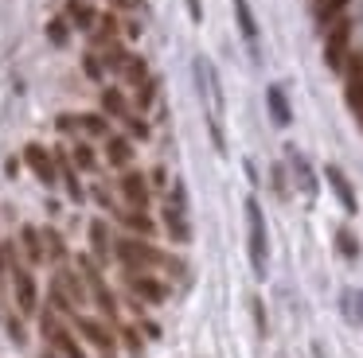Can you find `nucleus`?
Here are the masks:
<instances>
[{
    "label": "nucleus",
    "mask_w": 363,
    "mask_h": 358,
    "mask_svg": "<svg viewBox=\"0 0 363 358\" xmlns=\"http://www.w3.org/2000/svg\"><path fill=\"white\" fill-rule=\"evenodd\" d=\"M74 327H79V335H82V339H86V342H94V347L102 350V354H110V350H113V331L102 323V319L79 316V319H74Z\"/></svg>",
    "instance_id": "9d476101"
},
{
    "label": "nucleus",
    "mask_w": 363,
    "mask_h": 358,
    "mask_svg": "<svg viewBox=\"0 0 363 358\" xmlns=\"http://www.w3.org/2000/svg\"><path fill=\"white\" fill-rule=\"evenodd\" d=\"M118 74L125 78L129 86L149 82V67H145V59H141V54H125V62H121V70H118Z\"/></svg>",
    "instance_id": "4be33fe9"
},
{
    "label": "nucleus",
    "mask_w": 363,
    "mask_h": 358,
    "mask_svg": "<svg viewBox=\"0 0 363 358\" xmlns=\"http://www.w3.org/2000/svg\"><path fill=\"white\" fill-rule=\"evenodd\" d=\"M344 8H347V0H313V20L320 23L324 31H328L332 23L344 16Z\"/></svg>",
    "instance_id": "dca6fc26"
},
{
    "label": "nucleus",
    "mask_w": 363,
    "mask_h": 358,
    "mask_svg": "<svg viewBox=\"0 0 363 358\" xmlns=\"http://www.w3.org/2000/svg\"><path fill=\"white\" fill-rule=\"evenodd\" d=\"M48 35H51V43H55V47H63L67 43V20H51L48 23Z\"/></svg>",
    "instance_id": "2f4dec72"
},
{
    "label": "nucleus",
    "mask_w": 363,
    "mask_h": 358,
    "mask_svg": "<svg viewBox=\"0 0 363 358\" xmlns=\"http://www.w3.org/2000/svg\"><path fill=\"white\" fill-rule=\"evenodd\" d=\"M71 160H74V168H82V171H94V168H98L94 148H90V144H82V140L71 148Z\"/></svg>",
    "instance_id": "bb28decb"
},
{
    "label": "nucleus",
    "mask_w": 363,
    "mask_h": 358,
    "mask_svg": "<svg viewBox=\"0 0 363 358\" xmlns=\"http://www.w3.org/2000/svg\"><path fill=\"white\" fill-rule=\"evenodd\" d=\"M12 296H16V308L24 311V316H32V311L40 308V288H35L32 269L12 265Z\"/></svg>",
    "instance_id": "0eeeda50"
},
{
    "label": "nucleus",
    "mask_w": 363,
    "mask_h": 358,
    "mask_svg": "<svg viewBox=\"0 0 363 358\" xmlns=\"http://www.w3.org/2000/svg\"><path fill=\"white\" fill-rule=\"evenodd\" d=\"M94 199L102 202L106 210H113V199H110V191H106V187H94Z\"/></svg>",
    "instance_id": "f704fd0d"
},
{
    "label": "nucleus",
    "mask_w": 363,
    "mask_h": 358,
    "mask_svg": "<svg viewBox=\"0 0 363 358\" xmlns=\"http://www.w3.org/2000/svg\"><path fill=\"white\" fill-rule=\"evenodd\" d=\"M102 113L106 117H129V105H125V93L121 90H102Z\"/></svg>",
    "instance_id": "393cba45"
},
{
    "label": "nucleus",
    "mask_w": 363,
    "mask_h": 358,
    "mask_svg": "<svg viewBox=\"0 0 363 358\" xmlns=\"http://www.w3.org/2000/svg\"><path fill=\"white\" fill-rule=\"evenodd\" d=\"M118 187H121V199H125L133 210L149 207V179H145V171H125Z\"/></svg>",
    "instance_id": "1a4fd4ad"
},
{
    "label": "nucleus",
    "mask_w": 363,
    "mask_h": 358,
    "mask_svg": "<svg viewBox=\"0 0 363 358\" xmlns=\"http://www.w3.org/2000/svg\"><path fill=\"white\" fill-rule=\"evenodd\" d=\"M20 246H24L28 265H43V261H48V249H43V230H35V226H20Z\"/></svg>",
    "instance_id": "ddd939ff"
},
{
    "label": "nucleus",
    "mask_w": 363,
    "mask_h": 358,
    "mask_svg": "<svg viewBox=\"0 0 363 358\" xmlns=\"http://www.w3.org/2000/svg\"><path fill=\"white\" fill-rule=\"evenodd\" d=\"M188 16H191V20H203V4H199V0H188Z\"/></svg>",
    "instance_id": "c9c22d12"
},
{
    "label": "nucleus",
    "mask_w": 363,
    "mask_h": 358,
    "mask_svg": "<svg viewBox=\"0 0 363 358\" xmlns=\"http://www.w3.org/2000/svg\"><path fill=\"white\" fill-rule=\"evenodd\" d=\"M94 39H98L102 47L118 43V20H113V16H98V31H94Z\"/></svg>",
    "instance_id": "cd10ccee"
},
{
    "label": "nucleus",
    "mask_w": 363,
    "mask_h": 358,
    "mask_svg": "<svg viewBox=\"0 0 363 358\" xmlns=\"http://www.w3.org/2000/svg\"><path fill=\"white\" fill-rule=\"evenodd\" d=\"M125 342H129V350H141V335L137 331H125Z\"/></svg>",
    "instance_id": "4c0bfd02"
},
{
    "label": "nucleus",
    "mask_w": 363,
    "mask_h": 358,
    "mask_svg": "<svg viewBox=\"0 0 363 358\" xmlns=\"http://www.w3.org/2000/svg\"><path fill=\"white\" fill-rule=\"evenodd\" d=\"M79 272H82V280H86L90 300L102 308V316H106V319H118V300H113V292L106 288V280H102V272H98V261H94V257H79Z\"/></svg>",
    "instance_id": "39448f33"
},
{
    "label": "nucleus",
    "mask_w": 363,
    "mask_h": 358,
    "mask_svg": "<svg viewBox=\"0 0 363 358\" xmlns=\"http://www.w3.org/2000/svg\"><path fill=\"white\" fill-rule=\"evenodd\" d=\"M336 241H340V249H344L347 257H355V253H359V246H355V238H352L347 230H340V233H336Z\"/></svg>",
    "instance_id": "72a5a7b5"
},
{
    "label": "nucleus",
    "mask_w": 363,
    "mask_h": 358,
    "mask_svg": "<svg viewBox=\"0 0 363 358\" xmlns=\"http://www.w3.org/2000/svg\"><path fill=\"white\" fill-rule=\"evenodd\" d=\"M67 20H71L74 28H82V31L98 28V16H94V8H90L86 0H71V4H67Z\"/></svg>",
    "instance_id": "aec40b11"
},
{
    "label": "nucleus",
    "mask_w": 363,
    "mask_h": 358,
    "mask_svg": "<svg viewBox=\"0 0 363 358\" xmlns=\"http://www.w3.org/2000/svg\"><path fill=\"white\" fill-rule=\"evenodd\" d=\"M152 101H157V82L149 78V82H141V86H137V109H149Z\"/></svg>",
    "instance_id": "c85d7f7f"
},
{
    "label": "nucleus",
    "mask_w": 363,
    "mask_h": 358,
    "mask_svg": "<svg viewBox=\"0 0 363 358\" xmlns=\"http://www.w3.org/2000/svg\"><path fill=\"white\" fill-rule=\"evenodd\" d=\"M352 113H355V117H359V125H363V101H359V105H355V109H352Z\"/></svg>",
    "instance_id": "58836bf2"
},
{
    "label": "nucleus",
    "mask_w": 363,
    "mask_h": 358,
    "mask_svg": "<svg viewBox=\"0 0 363 358\" xmlns=\"http://www.w3.org/2000/svg\"><path fill=\"white\" fill-rule=\"evenodd\" d=\"M164 230L172 233L176 241H191V226H188V218H184V207H172V202L164 207Z\"/></svg>",
    "instance_id": "a211bd4d"
},
{
    "label": "nucleus",
    "mask_w": 363,
    "mask_h": 358,
    "mask_svg": "<svg viewBox=\"0 0 363 358\" xmlns=\"http://www.w3.org/2000/svg\"><path fill=\"white\" fill-rule=\"evenodd\" d=\"M9 335H12V339H24V327H20V319H9Z\"/></svg>",
    "instance_id": "e433bc0d"
},
{
    "label": "nucleus",
    "mask_w": 363,
    "mask_h": 358,
    "mask_svg": "<svg viewBox=\"0 0 363 358\" xmlns=\"http://www.w3.org/2000/svg\"><path fill=\"white\" fill-rule=\"evenodd\" d=\"M86 280H82V272H74V269H59L55 272V280H51V304H55L59 311H71L74 316V308H79L82 300H86Z\"/></svg>",
    "instance_id": "7ed1b4c3"
},
{
    "label": "nucleus",
    "mask_w": 363,
    "mask_h": 358,
    "mask_svg": "<svg viewBox=\"0 0 363 358\" xmlns=\"http://www.w3.org/2000/svg\"><path fill=\"white\" fill-rule=\"evenodd\" d=\"M246 238H250L254 277H266V269H269V238H266V218H262L258 199H246Z\"/></svg>",
    "instance_id": "f257e3e1"
},
{
    "label": "nucleus",
    "mask_w": 363,
    "mask_h": 358,
    "mask_svg": "<svg viewBox=\"0 0 363 358\" xmlns=\"http://www.w3.org/2000/svg\"><path fill=\"white\" fill-rule=\"evenodd\" d=\"M344 308H347V316H352L355 323H363V292H347L344 296Z\"/></svg>",
    "instance_id": "c756f323"
},
{
    "label": "nucleus",
    "mask_w": 363,
    "mask_h": 358,
    "mask_svg": "<svg viewBox=\"0 0 363 358\" xmlns=\"http://www.w3.org/2000/svg\"><path fill=\"white\" fill-rule=\"evenodd\" d=\"M118 218H121V222H125L129 230L137 233V238H149V233L157 230V226H152V218L145 214V210H133V207H129V210H118Z\"/></svg>",
    "instance_id": "412c9836"
},
{
    "label": "nucleus",
    "mask_w": 363,
    "mask_h": 358,
    "mask_svg": "<svg viewBox=\"0 0 363 358\" xmlns=\"http://www.w3.org/2000/svg\"><path fill=\"white\" fill-rule=\"evenodd\" d=\"M43 249H48L51 261H59V265L67 261V246H63V238H59V230H51V226L43 230Z\"/></svg>",
    "instance_id": "a878e982"
},
{
    "label": "nucleus",
    "mask_w": 363,
    "mask_h": 358,
    "mask_svg": "<svg viewBox=\"0 0 363 358\" xmlns=\"http://www.w3.org/2000/svg\"><path fill=\"white\" fill-rule=\"evenodd\" d=\"M266 105H269V113H274V125H289L293 121V113H289V101H285V90L281 86H269L266 90Z\"/></svg>",
    "instance_id": "6ab92c4d"
},
{
    "label": "nucleus",
    "mask_w": 363,
    "mask_h": 358,
    "mask_svg": "<svg viewBox=\"0 0 363 358\" xmlns=\"http://www.w3.org/2000/svg\"><path fill=\"white\" fill-rule=\"evenodd\" d=\"M113 253H118V261L125 265L129 272H145V269H152V265H172V257H164L157 246H149L145 238H121V241H113Z\"/></svg>",
    "instance_id": "f03ea898"
},
{
    "label": "nucleus",
    "mask_w": 363,
    "mask_h": 358,
    "mask_svg": "<svg viewBox=\"0 0 363 358\" xmlns=\"http://www.w3.org/2000/svg\"><path fill=\"white\" fill-rule=\"evenodd\" d=\"M347 43H352V23L340 16L336 23L328 28V35H324V62H328L332 70H344L347 67Z\"/></svg>",
    "instance_id": "423d86ee"
},
{
    "label": "nucleus",
    "mask_w": 363,
    "mask_h": 358,
    "mask_svg": "<svg viewBox=\"0 0 363 358\" xmlns=\"http://www.w3.org/2000/svg\"><path fill=\"white\" fill-rule=\"evenodd\" d=\"M324 175H328V183H332V191H336V199L344 202V210H347V214H355V207H359V202H355V191H352V183H347V175L336 168V163H328V168H324Z\"/></svg>",
    "instance_id": "f8f14e48"
},
{
    "label": "nucleus",
    "mask_w": 363,
    "mask_h": 358,
    "mask_svg": "<svg viewBox=\"0 0 363 358\" xmlns=\"http://www.w3.org/2000/svg\"><path fill=\"white\" fill-rule=\"evenodd\" d=\"M74 125H79L86 137H110V121H106V113H82V117H74Z\"/></svg>",
    "instance_id": "b1692460"
},
{
    "label": "nucleus",
    "mask_w": 363,
    "mask_h": 358,
    "mask_svg": "<svg viewBox=\"0 0 363 358\" xmlns=\"http://www.w3.org/2000/svg\"><path fill=\"white\" fill-rule=\"evenodd\" d=\"M40 331H43V339L51 342V350H55V354H63V358H86L82 342L74 339V331H71L67 323H59V316H55V311H43Z\"/></svg>",
    "instance_id": "20e7f679"
},
{
    "label": "nucleus",
    "mask_w": 363,
    "mask_h": 358,
    "mask_svg": "<svg viewBox=\"0 0 363 358\" xmlns=\"http://www.w3.org/2000/svg\"><path fill=\"white\" fill-rule=\"evenodd\" d=\"M106 160L113 163V168H129L133 163V144H129V137H106Z\"/></svg>",
    "instance_id": "2eb2a0df"
},
{
    "label": "nucleus",
    "mask_w": 363,
    "mask_h": 358,
    "mask_svg": "<svg viewBox=\"0 0 363 358\" xmlns=\"http://www.w3.org/2000/svg\"><path fill=\"white\" fill-rule=\"evenodd\" d=\"M129 288H133L137 300H149V304H164L168 296V288L157 277H149V272H129Z\"/></svg>",
    "instance_id": "9b49d317"
},
{
    "label": "nucleus",
    "mask_w": 363,
    "mask_h": 358,
    "mask_svg": "<svg viewBox=\"0 0 363 358\" xmlns=\"http://www.w3.org/2000/svg\"><path fill=\"white\" fill-rule=\"evenodd\" d=\"M24 160H28V168L35 171V179H40L43 187H51L59 179V163H55V152H48L43 144H28L24 148Z\"/></svg>",
    "instance_id": "6e6552de"
},
{
    "label": "nucleus",
    "mask_w": 363,
    "mask_h": 358,
    "mask_svg": "<svg viewBox=\"0 0 363 358\" xmlns=\"http://www.w3.org/2000/svg\"><path fill=\"white\" fill-rule=\"evenodd\" d=\"M90 249H94V261L113 257V238H110V226H106L102 218H94V222H90Z\"/></svg>",
    "instance_id": "4468645a"
},
{
    "label": "nucleus",
    "mask_w": 363,
    "mask_h": 358,
    "mask_svg": "<svg viewBox=\"0 0 363 358\" xmlns=\"http://www.w3.org/2000/svg\"><path fill=\"white\" fill-rule=\"evenodd\" d=\"M55 163H59V179L67 183V195H71L74 202H82V183H79V175H74V160L67 152H55Z\"/></svg>",
    "instance_id": "f3484780"
},
{
    "label": "nucleus",
    "mask_w": 363,
    "mask_h": 358,
    "mask_svg": "<svg viewBox=\"0 0 363 358\" xmlns=\"http://www.w3.org/2000/svg\"><path fill=\"white\" fill-rule=\"evenodd\" d=\"M82 67H86V78L102 82V59H98V54H86V59H82Z\"/></svg>",
    "instance_id": "473e14b6"
},
{
    "label": "nucleus",
    "mask_w": 363,
    "mask_h": 358,
    "mask_svg": "<svg viewBox=\"0 0 363 358\" xmlns=\"http://www.w3.org/2000/svg\"><path fill=\"white\" fill-rule=\"evenodd\" d=\"M235 16H238V23H242L246 43L258 47V20H254V12H250V0H235Z\"/></svg>",
    "instance_id": "5701e85b"
},
{
    "label": "nucleus",
    "mask_w": 363,
    "mask_h": 358,
    "mask_svg": "<svg viewBox=\"0 0 363 358\" xmlns=\"http://www.w3.org/2000/svg\"><path fill=\"white\" fill-rule=\"evenodd\" d=\"M125 129H129V137H137V140H145V137H149V125H145L137 113H129V117H125Z\"/></svg>",
    "instance_id": "7c9ffc66"
}]
</instances>
